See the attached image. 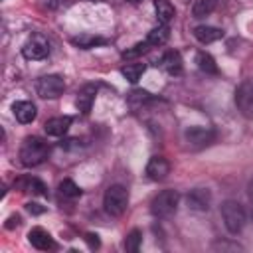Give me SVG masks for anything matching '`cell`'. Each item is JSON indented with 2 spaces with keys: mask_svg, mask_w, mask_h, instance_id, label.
Listing matches in <instances>:
<instances>
[{
  "mask_svg": "<svg viewBox=\"0 0 253 253\" xmlns=\"http://www.w3.org/2000/svg\"><path fill=\"white\" fill-rule=\"evenodd\" d=\"M247 194H249V200H251V204H253V180H251L249 186H247Z\"/></svg>",
  "mask_w": 253,
  "mask_h": 253,
  "instance_id": "f546056e",
  "label": "cell"
},
{
  "mask_svg": "<svg viewBox=\"0 0 253 253\" xmlns=\"http://www.w3.org/2000/svg\"><path fill=\"white\" fill-rule=\"evenodd\" d=\"M150 99H152V97H150L148 91H144V89H132V91L128 93V97H126V103H128V107H130L132 111H138V109H142Z\"/></svg>",
  "mask_w": 253,
  "mask_h": 253,
  "instance_id": "ffe728a7",
  "label": "cell"
},
{
  "mask_svg": "<svg viewBox=\"0 0 253 253\" xmlns=\"http://www.w3.org/2000/svg\"><path fill=\"white\" fill-rule=\"evenodd\" d=\"M140 243H142V233H140V229H132V231L126 235V239H125V249H126L128 253H136V251L140 249Z\"/></svg>",
  "mask_w": 253,
  "mask_h": 253,
  "instance_id": "d4e9b609",
  "label": "cell"
},
{
  "mask_svg": "<svg viewBox=\"0 0 253 253\" xmlns=\"http://www.w3.org/2000/svg\"><path fill=\"white\" fill-rule=\"evenodd\" d=\"M28 241H30L36 249H40V251H47V249H53V247H55L51 235H49L45 229H42V227H34V229H30V233H28Z\"/></svg>",
  "mask_w": 253,
  "mask_h": 253,
  "instance_id": "5bb4252c",
  "label": "cell"
},
{
  "mask_svg": "<svg viewBox=\"0 0 253 253\" xmlns=\"http://www.w3.org/2000/svg\"><path fill=\"white\" fill-rule=\"evenodd\" d=\"M215 140V130L211 126H190L184 130V142L190 148H204Z\"/></svg>",
  "mask_w": 253,
  "mask_h": 253,
  "instance_id": "52a82bcc",
  "label": "cell"
},
{
  "mask_svg": "<svg viewBox=\"0 0 253 253\" xmlns=\"http://www.w3.org/2000/svg\"><path fill=\"white\" fill-rule=\"evenodd\" d=\"M36 91L42 99H57L65 91V81L61 75H42L36 81Z\"/></svg>",
  "mask_w": 253,
  "mask_h": 253,
  "instance_id": "8992f818",
  "label": "cell"
},
{
  "mask_svg": "<svg viewBox=\"0 0 253 253\" xmlns=\"http://www.w3.org/2000/svg\"><path fill=\"white\" fill-rule=\"evenodd\" d=\"M178 204H180L178 190H162L152 198L150 211L154 217H170L172 213H176Z\"/></svg>",
  "mask_w": 253,
  "mask_h": 253,
  "instance_id": "277c9868",
  "label": "cell"
},
{
  "mask_svg": "<svg viewBox=\"0 0 253 253\" xmlns=\"http://www.w3.org/2000/svg\"><path fill=\"white\" fill-rule=\"evenodd\" d=\"M59 196L61 198H67V200H75V198H79L81 196V188L73 182V180H63V182H59Z\"/></svg>",
  "mask_w": 253,
  "mask_h": 253,
  "instance_id": "cb8c5ba5",
  "label": "cell"
},
{
  "mask_svg": "<svg viewBox=\"0 0 253 253\" xmlns=\"http://www.w3.org/2000/svg\"><path fill=\"white\" fill-rule=\"evenodd\" d=\"M22 55L30 61H40L45 59L49 55V42L45 36L42 34H34L26 40V43L22 45Z\"/></svg>",
  "mask_w": 253,
  "mask_h": 253,
  "instance_id": "5b68a950",
  "label": "cell"
},
{
  "mask_svg": "<svg viewBox=\"0 0 253 253\" xmlns=\"http://www.w3.org/2000/svg\"><path fill=\"white\" fill-rule=\"evenodd\" d=\"M186 204L194 211H208L211 206V192L208 188H194L186 194Z\"/></svg>",
  "mask_w": 253,
  "mask_h": 253,
  "instance_id": "9c48e42d",
  "label": "cell"
},
{
  "mask_svg": "<svg viewBox=\"0 0 253 253\" xmlns=\"http://www.w3.org/2000/svg\"><path fill=\"white\" fill-rule=\"evenodd\" d=\"M71 126V117H51L45 121L43 130L47 136H63Z\"/></svg>",
  "mask_w": 253,
  "mask_h": 253,
  "instance_id": "7c38bea8",
  "label": "cell"
},
{
  "mask_svg": "<svg viewBox=\"0 0 253 253\" xmlns=\"http://www.w3.org/2000/svg\"><path fill=\"white\" fill-rule=\"evenodd\" d=\"M221 0H194L192 4V16L194 18H206L210 16L217 6H219Z\"/></svg>",
  "mask_w": 253,
  "mask_h": 253,
  "instance_id": "d6986e66",
  "label": "cell"
},
{
  "mask_svg": "<svg viewBox=\"0 0 253 253\" xmlns=\"http://www.w3.org/2000/svg\"><path fill=\"white\" fill-rule=\"evenodd\" d=\"M221 219H223V225L225 229L231 233V235H237L241 233V229L245 227L247 223V213H245V208L235 202V200H225L221 204Z\"/></svg>",
  "mask_w": 253,
  "mask_h": 253,
  "instance_id": "7a4b0ae2",
  "label": "cell"
},
{
  "mask_svg": "<svg viewBox=\"0 0 253 253\" xmlns=\"http://www.w3.org/2000/svg\"><path fill=\"white\" fill-rule=\"evenodd\" d=\"M235 105L239 113L247 119H253V77L245 79L235 91Z\"/></svg>",
  "mask_w": 253,
  "mask_h": 253,
  "instance_id": "ba28073f",
  "label": "cell"
},
{
  "mask_svg": "<svg viewBox=\"0 0 253 253\" xmlns=\"http://www.w3.org/2000/svg\"><path fill=\"white\" fill-rule=\"evenodd\" d=\"M126 206H128V192H126V188L121 186V184L109 186L107 192H105V196H103V208H105V211L109 215H113V217H119V215L125 213Z\"/></svg>",
  "mask_w": 253,
  "mask_h": 253,
  "instance_id": "3957f363",
  "label": "cell"
},
{
  "mask_svg": "<svg viewBox=\"0 0 253 253\" xmlns=\"http://www.w3.org/2000/svg\"><path fill=\"white\" fill-rule=\"evenodd\" d=\"M148 49H150V45H148V43H146V40H144V42H138V43H134L132 47L125 49V51H123V57H125V59H134V57H138V55L146 53Z\"/></svg>",
  "mask_w": 253,
  "mask_h": 253,
  "instance_id": "484cf974",
  "label": "cell"
},
{
  "mask_svg": "<svg viewBox=\"0 0 253 253\" xmlns=\"http://www.w3.org/2000/svg\"><path fill=\"white\" fill-rule=\"evenodd\" d=\"M12 111H14L16 121L22 123V125L32 123V121L36 119V115H38L36 105H34L32 101H18V103H14V105H12Z\"/></svg>",
  "mask_w": 253,
  "mask_h": 253,
  "instance_id": "4fadbf2b",
  "label": "cell"
},
{
  "mask_svg": "<svg viewBox=\"0 0 253 253\" xmlns=\"http://www.w3.org/2000/svg\"><path fill=\"white\" fill-rule=\"evenodd\" d=\"M170 174V162L164 156H152L146 164V176L152 182H162Z\"/></svg>",
  "mask_w": 253,
  "mask_h": 253,
  "instance_id": "30bf717a",
  "label": "cell"
},
{
  "mask_svg": "<svg viewBox=\"0 0 253 253\" xmlns=\"http://www.w3.org/2000/svg\"><path fill=\"white\" fill-rule=\"evenodd\" d=\"M160 67L168 73V75H180L182 73V55L174 49L166 51L162 57H160Z\"/></svg>",
  "mask_w": 253,
  "mask_h": 253,
  "instance_id": "9a60e30c",
  "label": "cell"
},
{
  "mask_svg": "<svg viewBox=\"0 0 253 253\" xmlns=\"http://www.w3.org/2000/svg\"><path fill=\"white\" fill-rule=\"evenodd\" d=\"M71 42H73V45L83 47V49H89V47H95V45H103V43H107V40H105V38H99V36H89V34L75 36Z\"/></svg>",
  "mask_w": 253,
  "mask_h": 253,
  "instance_id": "7402d4cb",
  "label": "cell"
},
{
  "mask_svg": "<svg viewBox=\"0 0 253 253\" xmlns=\"http://www.w3.org/2000/svg\"><path fill=\"white\" fill-rule=\"evenodd\" d=\"M24 190H28V192H32V194H36V196H47V188H45L38 178H28V180L24 182Z\"/></svg>",
  "mask_w": 253,
  "mask_h": 253,
  "instance_id": "4316f807",
  "label": "cell"
},
{
  "mask_svg": "<svg viewBox=\"0 0 253 253\" xmlns=\"http://www.w3.org/2000/svg\"><path fill=\"white\" fill-rule=\"evenodd\" d=\"M85 241L89 243L91 249H97V247H99V237L93 235V233H87V235H85Z\"/></svg>",
  "mask_w": 253,
  "mask_h": 253,
  "instance_id": "83f0119b",
  "label": "cell"
},
{
  "mask_svg": "<svg viewBox=\"0 0 253 253\" xmlns=\"http://www.w3.org/2000/svg\"><path fill=\"white\" fill-rule=\"evenodd\" d=\"M95 95H97V87L95 85H85L83 89H79L77 97H75V107L81 115H89L91 107L95 103Z\"/></svg>",
  "mask_w": 253,
  "mask_h": 253,
  "instance_id": "8fae6325",
  "label": "cell"
},
{
  "mask_svg": "<svg viewBox=\"0 0 253 253\" xmlns=\"http://www.w3.org/2000/svg\"><path fill=\"white\" fill-rule=\"evenodd\" d=\"M47 154H49V144L40 136H28L20 146V162L26 168L40 166L42 162L47 160Z\"/></svg>",
  "mask_w": 253,
  "mask_h": 253,
  "instance_id": "6da1fadb",
  "label": "cell"
},
{
  "mask_svg": "<svg viewBox=\"0 0 253 253\" xmlns=\"http://www.w3.org/2000/svg\"><path fill=\"white\" fill-rule=\"evenodd\" d=\"M196 63H198V67H200L204 73H211V75L217 73L215 59H213L210 53H206V51H198V53H196Z\"/></svg>",
  "mask_w": 253,
  "mask_h": 253,
  "instance_id": "603a6c76",
  "label": "cell"
},
{
  "mask_svg": "<svg viewBox=\"0 0 253 253\" xmlns=\"http://www.w3.org/2000/svg\"><path fill=\"white\" fill-rule=\"evenodd\" d=\"M154 12H156V18L160 24H170L176 16V8L170 0H154Z\"/></svg>",
  "mask_w": 253,
  "mask_h": 253,
  "instance_id": "e0dca14e",
  "label": "cell"
},
{
  "mask_svg": "<svg viewBox=\"0 0 253 253\" xmlns=\"http://www.w3.org/2000/svg\"><path fill=\"white\" fill-rule=\"evenodd\" d=\"M168 38H170V30H168V26H166V24H160L158 28H154V30L148 32V36H146V43H148L150 47H158V45H164V43L168 42Z\"/></svg>",
  "mask_w": 253,
  "mask_h": 253,
  "instance_id": "ac0fdd59",
  "label": "cell"
},
{
  "mask_svg": "<svg viewBox=\"0 0 253 253\" xmlns=\"http://www.w3.org/2000/svg\"><path fill=\"white\" fill-rule=\"evenodd\" d=\"M130 2H140V0H130Z\"/></svg>",
  "mask_w": 253,
  "mask_h": 253,
  "instance_id": "4dcf8cb0",
  "label": "cell"
},
{
  "mask_svg": "<svg viewBox=\"0 0 253 253\" xmlns=\"http://www.w3.org/2000/svg\"><path fill=\"white\" fill-rule=\"evenodd\" d=\"M194 38L200 43H213L223 38V30L215 26H196L194 28Z\"/></svg>",
  "mask_w": 253,
  "mask_h": 253,
  "instance_id": "2e32d148",
  "label": "cell"
},
{
  "mask_svg": "<svg viewBox=\"0 0 253 253\" xmlns=\"http://www.w3.org/2000/svg\"><path fill=\"white\" fill-rule=\"evenodd\" d=\"M144 71H146V65H144V63H126V65H123V69H121L123 77H125L126 81H130V83H136V81L142 77Z\"/></svg>",
  "mask_w": 253,
  "mask_h": 253,
  "instance_id": "44dd1931",
  "label": "cell"
},
{
  "mask_svg": "<svg viewBox=\"0 0 253 253\" xmlns=\"http://www.w3.org/2000/svg\"><path fill=\"white\" fill-rule=\"evenodd\" d=\"M26 208L30 213H43V208H40V204H28Z\"/></svg>",
  "mask_w": 253,
  "mask_h": 253,
  "instance_id": "f1b7e54d",
  "label": "cell"
}]
</instances>
